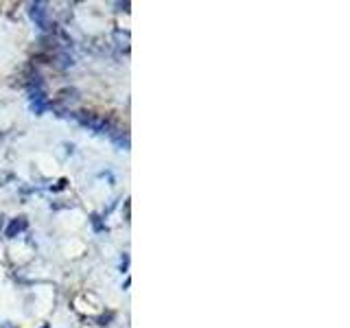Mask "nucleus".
Here are the masks:
<instances>
[{
    "label": "nucleus",
    "mask_w": 350,
    "mask_h": 328,
    "mask_svg": "<svg viewBox=\"0 0 350 328\" xmlns=\"http://www.w3.org/2000/svg\"><path fill=\"white\" fill-rule=\"evenodd\" d=\"M24 228H27V221H24V219H20V221H13V223H11V228L7 230V236H13L15 232H20V230H24Z\"/></svg>",
    "instance_id": "nucleus-1"
}]
</instances>
